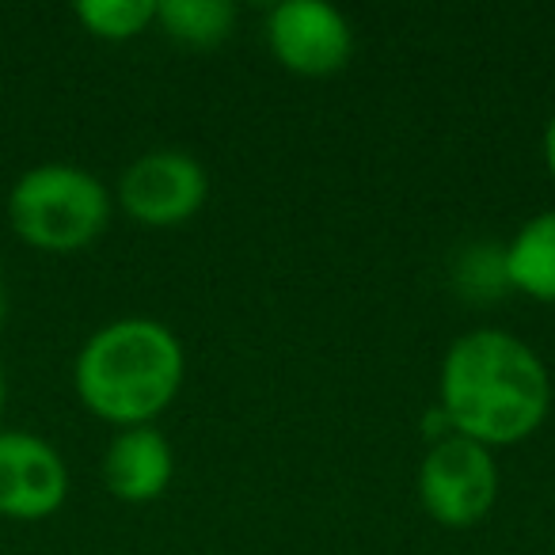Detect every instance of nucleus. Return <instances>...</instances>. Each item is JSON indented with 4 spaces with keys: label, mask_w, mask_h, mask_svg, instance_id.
Segmentation results:
<instances>
[{
    "label": "nucleus",
    "mask_w": 555,
    "mask_h": 555,
    "mask_svg": "<svg viewBox=\"0 0 555 555\" xmlns=\"http://www.w3.org/2000/svg\"><path fill=\"white\" fill-rule=\"evenodd\" d=\"M73 16L92 39L130 42L156 24V0H80Z\"/></svg>",
    "instance_id": "11"
},
{
    "label": "nucleus",
    "mask_w": 555,
    "mask_h": 555,
    "mask_svg": "<svg viewBox=\"0 0 555 555\" xmlns=\"http://www.w3.org/2000/svg\"><path fill=\"white\" fill-rule=\"evenodd\" d=\"M186 377V354L168 324L122 317L92 332L73 362L77 400L95 418L130 430L153 426L176 403Z\"/></svg>",
    "instance_id": "2"
},
{
    "label": "nucleus",
    "mask_w": 555,
    "mask_h": 555,
    "mask_svg": "<svg viewBox=\"0 0 555 555\" xmlns=\"http://www.w3.org/2000/svg\"><path fill=\"white\" fill-rule=\"evenodd\" d=\"M100 472L103 487L118 502L145 506V502H156L171 487L176 453H171V441L156 426H130V430H118L111 438Z\"/></svg>",
    "instance_id": "8"
},
{
    "label": "nucleus",
    "mask_w": 555,
    "mask_h": 555,
    "mask_svg": "<svg viewBox=\"0 0 555 555\" xmlns=\"http://www.w3.org/2000/svg\"><path fill=\"white\" fill-rule=\"evenodd\" d=\"M236 4L232 0H160L156 4V24L164 35L183 47L209 50L236 31Z\"/></svg>",
    "instance_id": "10"
},
{
    "label": "nucleus",
    "mask_w": 555,
    "mask_h": 555,
    "mask_svg": "<svg viewBox=\"0 0 555 555\" xmlns=\"http://www.w3.org/2000/svg\"><path fill=\"white\" fill-rule=\"evenodd\" d=\"M69 499V464L47 438L0 430V517L47 521Z\"/></svg>",
    "instance_id": "7"
},
{
    "label": "nucleus",
    "mask_w": 555,
    "mask_h": 555,
    "mask_svg": "<svg viewBox=\"0 0 555 555\" xmlns=\"http://www.w3.org/2000/svg\"><path fill=\"white\" fill-rule=\"evenodd\" d=\"M4 320H9V289L0 282V327H4Z\"/></svg>",
    "instance_id": "15"
},
{
    "label": "nucleus",
    "mask_w": 555,
    "mask_h": 555,
    "mask_svg": "<svg viewBox=\"0 0 555 555\" xmlns=\"http://www.w3.org/2000/svg\"><path fill=\"white\" fill-rule=\"evenodd\" d=\"M267 47L274 62L297 77H332L354 54L350 20L324 0H286L267 16Z\"/></svg>",
    "instance_id": "6"
},
{
    "label": "nucleus",
    "mask_w": 555,
    "mask_h": 555,
    "mask_svg": "<svg viewBox=\"0 0 555 555\" xmlns=\"http://www.w3.org/2000/svg\"><path fill=\"white\" fill-rule=\"evenodd\" d=\"M544 168H547V176H552V183H555V111H552V118H547V126H544Z\"/></svg>",
    "instance_id": "13"
},
{
    "label": "nucleus",
    "mask_w": 555,
    "mask_h": 555,
    "mask_svg": "<svg viewBox=\"0 0 555 555\" xmlns=\"http://www.w3.org/2000/svg\"><path fill=\"white\" fill-rule=\"evenodd\" d=\"M456 294L468 297V301H494V297L509 294V278H506V255L494 244H476L456 259L453 270Z\"/></svg>",
    "instance_id": "12"
},
{
    "label": "nucleus",
    "mask_w": 555,
    "mask_h": 555,
    "mask_svg": "<svg viewBox=\"0 0 555 555\" xmlns=\"http://www.w3.org/2000/svg\"><path fill=\"white\" fill-rule=\"evenodd\" d=\"M4 408H9V377H4V365H0V418H4Z\"/></svg>",
    "instance_id": "14"
},
{
    "label": "nucleus",
    "mask_w": 555,
    "mask_h": 555,
    "mask_svg": "<svg viewBox=\"0 0 555 555\" xmlns=\"http://www.w3.org/2000/svg\"><path fill=\"white\" fill-rule=\"evenodd\" d=\"M209 176L183 149H149L118 176V206L145 229H176L202 214Z\"/></svg>",
    "instance_id": "5"
},
{
    "label": "nucleus",
    "mask_w": 555,
    "mask_h": 555,
    "mask_svg": "<svg viewBox=\"0 0 555 555\" xmlns=\"http://www.w3.org/2000/svg\"><path fill=\"white\" fill-rule=\"evenodd\" d=\"M438 408L453 434L483 449H509L544 426L552 377L537 350L514 332L479 327L446 350L438 370Z\"/></svg>",
    "instance_id": "1"
},
{
    "label": "nucleus",
    "mask_w": 555,
    "mask_h": 555,
    "mask_svg": "<svg viewBox=\"0 0 555 555\" xmlns=\"http://www.w3.org/2000/svg\"><path fill=\"white\" fill-rule=\"evenodd\" d=\"M499 461L491 449L449 434L418 464V502L446 529H472L499 502Z\"/></svg>",
    "instance_id": "4"
},
{
    "label": "nucleus",
    "mask_w": 555,
    "mask_h": 555,
    "mask_svg": "<svg viewBox=\"0 0 555 555\" xmlns=\"http://www.w3.org/2000/svg\"><path fill=\"white\" fill-rule=\"evenodd\" d=\"M552 552H555V537H552Z\"/></svg>",
    "instance_id": "16"
},
{
    "label": "nucleus",
    "mask_w": 555,
    "mask_h": 555,
    "mask_svg": "<svg viewBox=\"0 0 555 555\" xmlns=\"http://www.w3.org/2000/svg\"><path fill=\"white\" fill-rule=\"evenodd\" d=\"M115 198L107 183L77 164L27 168L9 191V224L27 247L77 255L107 232Z\"/></svg>",
    "instance_id": "3"
},
{
    "label": "nucleus",
    "mask_w": 555,
    "mask_h": 555,
    "mask_svg": "<svg viewBox=\"0 0 555 555\" xmlns=\"http://www.w3.org/2000/svg\"><path fill=\"white\" fill-rule=\"evenodd\" d=\"M514 294L555 305V209H540L502 244Z\"/></svg>",
    "instance_id": "9"
}]
</instances>
